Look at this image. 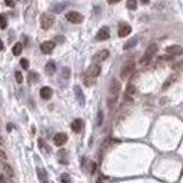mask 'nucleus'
<instances>
[{
  "label": "nucleus",
  "mask_w": 183,
  "mask_h": 183,
  "mask_svg": "<svg viewBox=\"0 0 183 183\" xmlns=\"http://www.w3.org/2000/svg\"><path fill=\"white\" fill-rule=\"evenodd\" d=\"M62 182H63V183H70V178H69V175H67V173H63V175H62Z\"/></svg>",
  "instance_id": "obj_31"
},
{
  "label": "nucleus",
  "mask_w": 183,
  "mask_h": 183,
  "mask_svg": "<svg viewBox=\"0 0 183 183\" xmlns=\"http://www.w3.org/2000/svg\"><path fill=\"white\" fill-rule=\"evenodd\" d=\"M53 23H54V17L52 16V14L43 13V14L40 16V26H42V29H44V30L50 29V27L53 26Z\"/></svg>",
  "instance_id": "obj_2"
},
{
  "label": "nucleus",
  "mask_w": 183,
  "mask_h": 183,
  "mask_svg": "<svg viewBox=\"0 0 183 183\" xmlns=\"http://www.w3.org/2000/svg\"><path fill=\"white\" fill-rule=\"evenodd\" d=\"M5 3L9 6V7H11V6L14 5V0H5Z\"/></svg>",
  "instance_id": "obj_33"
},
{
  "label": "nucleus",
  "mask_w": 183,
  "mask_h": 183,
  "mask_svg": "<svg viewBox=\"0 0 183 183\" xmlns=\"http://www.w3.org/2000/svg\"><path fill=\"white\" fill-rule=\"evenodd\" d=\"M39 147L42 149V152H43V153H49V147L46 146V143H44L43 139H39Z\"/></svg>",
  "instance_id": "obj_23"
},
{
  "label": "nucleus",
  "mask_w": 183,
  "mask_h": 183,
  "mask_svg": "<svg viewBox=\"0 0 183 183\" xmlns=\"http://www.w3.org/2000/svg\"><path fill=\"white\" fill-rule=\"evenodd\" d=\"M157 53V44L156 43H152L147 46L146 49L145 54L142 56V59H140V65H146V63H149L153 57H155V54Z\"/></svg>",
  "instance_id": "obj_1"
},
{
  "label": "nucleus",
  "mask_w": 183,
  "mask_h": 183,
  "mask_svg": "<svg viewBox=\"0 0 183 183\" xmlns=\"http://www.w3.org/2000/svg\"><path fill=\"white\" fill-rule=\"evenodd\" d=\"M66 6H67V3H57V5H54L52 7V11L53 13H62L66 9Z\"/></svg>",
  "instance_id": "obj_19"
},
{
  "label": "nucleus",
  "mask_w": 183,
  "mask_h": 183,
  "mask_svg": "<svg viewBox=\"0 0 183 183\" xmlns=\"http://www.w3.org/2000/svg\"><path fill=\"white\" fill-rule=\"evenodd\" d=\"M6 159H7V155H6V152L3 150V149H0V160H2V162H6Z\"/></svg>",
  "instance_id": "obj_32"
},
{
  "label": "nucleus",
  "mask_w": 183,
  "mask_h": 183,
  "mask_svg": "<svg viewBox=\"0 0 183 183\" xmlns=\"http://www.w3.org/2000/svg\"><path fill=\"white\" fill-rule=\"evenodd\" d=\"M44 183H46V182H44Z\"/></svg>",
  "instance_id": "obj_40"
},
{
  "label": "nucleus",
  "mask_w": 183,
  "mask_h": 183,
  "mask_svg": "<svg viewBox=\"0 0 183 183\" xmlns=\"http://www.w3.org/2000/svg\"><path fill=\"white\" fill-rule=\"evenodd\" d=\"M3 47H5V46H3V42H2V39H0V50H3Z\"/></svg>",
  "instance_id": "obj_37"
},
{
  "label": "nucleus",
  "mask_w": 183,
  "mask_h": 183,
  "mask_svg": "<svg viewBox=\"0 0 183 183\" xmlns=\"http://www.w3.org/2000/svg\"><path fill=\"white\" fill-rule=\"evenodd\" d=\"M119 92H120V82L113 79L112 83H110V87H109V93H110L112 97H116L119 95Z\"/></svg>",
  "instance_id": "obj_7"
},
{
  "label": "nucleus",
  "mask_w": 183,
  "mask_h": 183,
  "mask_svg": "<svg viewBox=\"0 0 183 183\" xmlns=\"http://www.w3.org/2000/svg\"><path fill=\"white\" fill-rule=\"evenodd\" d=\"M100 66L99 65H92L89 69H87V72H86V75L85 76H87V77H92V79H96L97 76L100 75Z\"/></svg>",
  "instance_id": "obj_6"
},
{
  "label": "nucleus",
  "mask_w": 183,
  "mask_h": 183,
  "mask_svg": "<svg viewBox=\"0 0 183 183\" xmlns=\"http://www.w3.org/2000/svg\"><path fill=\"white\" fill-rule=\"evenodd\" d=\"M108 57H109V50H100V52H97L95 54V60H97V62H103Z\"/></svg>",
  "instance_id": "obj_15"
},
{
  "label": "nucleus",
  "mask_w": 183,
  "mask_h": 183,
  "mask_svg": "<svg viewBox=\"0 0 183 183\" xmlns=\"http://www.w3.org/2000/svg\"><path fill=\"white\" fill-rule=\"evenodd\" d=\"M36 79H37V75H36V73H30V82L36 80Z\"/></svg>",
  "instance_id": "obj_34"
},
{
  "label": "nucleus",
  "mask_w": 183,
  "mask_h": 183,
  "mask_svg": "<svg viewBox=\"0 0 183 183\" xmlns=\"http://www.w3.org/2000/svg\"><path fill=\"white\" fill-rule=\"evenodd\" d=\"M109 36H110V33H109V29L108 27H102L96 34V40L97 42H103V40H108Z\"/></svg>",
  "instance_id": "obj_8"
},
{
  "label": "nucleus",
  "mask_w": 183,
  "mask_h": 183,
  "mask_svg": "<svg viewBox=\"0 0 183 183\" xmlns=\"http://www.w3.org/2000/svg\"><path fill=\"white\" fill-rule=\"evenodd\" d=\"M136 44H137V39L133 37V39H130V40L126 44H124L123 47H124V50H127V49H132L133 46H136Z\"/></svg>",
  "instance_id": "obj_22"
},
{
  "label": "nucleus",
  "mask_w": 183,
  "mask_h": 183,
  "mask_svg": "<svg viewBox=\"0 0 183 183\" xmlns=\"http://www.w3.org/2000/svg\"><path fill=\"white\" fill-rule=\"evenodd\" d=\"M108 2L110 3V5H114V3H119L120 0H108Z\"/></svg>",
  "instance_id": "obj_36"
},
{
  "label": "nucleus",
  "mask_w": 183,
  "mask_h": 183,
  "mask_svg": "<svg viewBox=\"0 0 183 183\" xmlns=\"http://www.w3.org/2000/svg\"><path fill=\"white\" fill-rule=\"evenodd\" d=\"M166 53L169 54V56H180V54H183V47L182 46H178V44H172V46H169V47L166 49Z\"/></svg>",
  "instance_id": "obj_5"
},
{
  "label": "nucleus",
  "mask_w": 183,
  "mask_h": 183,
  "mask_svg": "<svg viewBox=\"0 0 183 183\" xmlns=\"http://www.w3.org/2000/svg\"><path fill=\"white\" fill-rule=\"evenodd\" d=\"M130 32H132V27H130L129 24L122 23V24L119 26V36H120V37H126V36H129Z\"/></svg>",
  "instance_id": "obj_11"
},
{
  "label": "nucleus",
  "mask_w": 183,
  "mask_h": 183,
  "mask_svg": "<svg viewBox=\"0 0 183 183\" xmlns=\"http://www.w3.org/2000/svg\"><path fill=\"white\" fill-rule=\"evenodd\" d=\"M176 79H178V76H176V75L169 76V77L166 79V82L163 83V87H162V89H163V90H166V89H169V86H170V85H172V83H173L175 80H176Z\"/></svg>",
  "instance_id": "obj_20"
},
{
  "label": "nucleus",
  "mask_w": 183,
  "mask_h": 183,
  "mask_svg": "<svg viewBox=\"0 0 183 183\" xmlns=\"http://www.w3.org/2000/svg\"><path fill=\"white\" fill-rule=\"evenodd\" d=\"M52 95H53V90L50 89V87H42L40 89V97L42 99H44V100H47V99H50L52 97Z\"/></svg>",
  "instance_id": "obj_13"
},
{
  "label": "nucleus",
  "mask_w": 183,
  "mask_h": 183,
  "mask_svg": "<svg viewBox=\"0 0 183 183\" xmlns=\"http://www.w3.org/2000/svg\"><path fill=\"white\" fill-rule=\"evenodd\" d=\"M75 95H76L77 102H79L82 106H83V104H85V96H83V92H82L80 86H75Z\"/></svg>",
  "instance_id": "obj_14"
},
{
  "label": "nucleus",
  "mask_w": 183,
  "mask_h": 183,
  "mask_svg": "<svg viewBox=\"0 0 183 183\" xmlns=\"http://www.w3.org/2000/svg\"><path fill=\"white\" fill-rule=\"evenodd\" d=\"M66 19H67L70 23H76V24L83 22V16H82L79 11H69V13L66 14Z\"/></svg>",
  "instance_id": "obj_4"
},
{
  "label": "nucleus",
  "mask_w": 183,
  "mask_h": 183,
  "mask_svg": "<svg viewBox=\"0 0 183 183\" xmlns=\"http://www.w3.org/2000/svg\"><path fill=\"white\" fill-rule=\"evenodd\" d=\"M95 170H96V165H95V163L92 162V163H90V173H93Z\"/></svg>",
  "instance_id": "obj_35"
},
{
  "label": "nucleus",
  "mask_w": 183,
  "mask_h": 183,
  "mask_svg": "<svg viewBox=\"0 0 183 183\" xmlns=\"http://www.w3.org/2000/svg\"><path fill=\"white\" fill-rule=\"evenodd\" d=\"M0 183H11V180L6 175H0Z\"/></svg>",
  "instance_id": "obj_28"
},
{
  "label": "nucleus",
  "mask_w": 183,
  "mask_h": 183,
  "mask_svg": "<svg viewBox=\"0 0 183 183\" xmlns=\"http://www.w3.org/2000/svg\"><path fill=\"white\" fill-rule=\"evenodd\" d=\"M135 72V62H127L126 65L122 67V72H120V77L126 80V79H129V76L132 75Z\"/></svg>",
  "instance_id": "obj_3"
},
{
  "label": "nucleus",
  "mask_w": 183,
  "mask_h": 183,
  "mask_svg": "<svg viewBox=\"0 0 183 183\" xmlns=\"http://www.w3.org/2000/svg\"><path fill=\"white\" fill-rule=\"evenodd\" d=\"M102 122H103V112H102V110H99V113H97V122H96V124H97V126H100V124H102Z\"/></svg>",
  "instance_id": "obj_27"
},
{
  "label": "nucleus",
  "mask_w": 183,
  "mask_h": 183,
  "mask_svg": "<svg viewBox=\"0 0 183 183\" xmlns=\"http://www.w3.org/2000/svg\"><path fill=\"white\" fill-rule=\"evenodd\" d=\"M44 72H46L49 76L54 75V72H56V63H54V62H49V63H46V66H44Z\"/></svg>",
  "instance_id": "obj_16"
},
{
  "label": "nucleus",
  "mask_w": 183,
  "mask_h": 183,
  "mask_svg": "<svg viewBox=\"0 0 183 183\" xmlns=\"http://www.w3.org/2000/svg\"><path fill=\"white\" fill-rule=\"evenodd\" d=\"M137 7V0H127V9L129 10H136Z\"/></svg>",
  "instance_id": "obj_24"
},
{
  "label": "nucleus",
  "mask_w": 183,
  "mask_h": 183,
  "mask_svg": "<svg viewBox=\"0 0 183 183\" xmlns=\"http://www.w3.org/2000/svg\"><path fill=\"white\" fill-rule=\"evenodd\" d=\"M149 2H150V0H142V3H143V5H147Z\"/></svg>",
  "instance_id": "obj_38"
},
{
  "label": "nucleus",
  "mask_w": 183,
  "mask_h": 183,
  "mask_svg": "<svg viewBox=\"0 0 183 183\" xmlns=\"http://www.w3.org/2000/svg\"><path fill=\"white\" fill-rule=\"evenodd\" d=\"M66 142H67V135L66 133H57V135H54L53 143L56 146H63Z\"/></svg>",
  "instance_id": "obj_10"
},
{
  "label": "nucleus",
  "mask_w": 183,
  "mask_h": 183,
  "mask_svg": "<svg viewBox=\"0 0 183 183\" xmlns=\"http://www.w3.org/2000/svg\"><path fill=\"white\" fill-rule=\"evenodd\" d=\"M54 49V42H52V40H49V42H43V43L40 44V50L43 52L44 54H49L52 53Z\"/></svg>",
  "instance_id": "obj_9"
},
{
  "label": "nucleus",
  "mask_w": 183,
  "mask_h": 183,
  "mask_svg": "<svg viewBox=\"0 0 183 183\" xmlns=\"http://www.w3.org/2000/svg\"><path fill=\"white\" fill-rule=\"evenodd\" d=\"M135 93H136V87L133 85H129V86L126 87V92H124V99H129L130 100Z\"/></svg>",
  "instance_id": "obj_17"
},
{
  "label": "nucleus",
  "mask_w": 183,
  "mask_h": 183,
  "mask_svg": "<svg viewBox=\"0 0 183 183\" xmlns=\"http://www.w3.org/2000/svg\"><path fill=\"white\" fill-rule=\"evenodd\" d=\"M2 143H3V139H2V137H0V145H2Z\"/></svg>",
  "instance_id": "obj_39"
},
{
  "label": "nucleus",
  "mask_w": 183,
  "mask_h": 183,
  "mask_svg": "<svg viewBox=\"0 0 183 183\" xmlns=\"http://www.w3.org/2000/svg\"><path fill=\"white\" fill-rule=\"evenodd\" d=\"M62 76H63V79H65V80H67V79L70 77V69L63 67V69H62Z\"/></svg>",
  "instance_id": "obj_26"
},
{
  "label": "nucleus",
  "mask_w": 183,
  "mask_h": 183,
  "mask_svg": "<svg viewBox=\"0 0 183 183\" xmlns=\"http://www.w3.org/2000/svg\"><path fill=\"white\" fill-rule=\"evenodd\" d=\"M20 66H22L23 69H29V60L22 59V60H20Z\"/></svg>",
  "instance_id": "obj_30"
},
{
  "label": "nucleus",
  "mask_w": 183,
  "mask_h": 183,
  "mask_svg": "<svg viewBox=\"0 0 183 183\" xmlns=\"http://www.w3.org/2000/svg\"><path fill=\"white\" fill-rule=\"evenodd\" d=\"M70 127H72V130H73L75 133H79V132L82 130V127H83V120H82V119H76V120H73L72 124H70Z\"/></svg>",
  "instance_id": "obj_12"
},
{
  "label": "nucleus",
  "mask_w": 183,
  "mask_h": 183,
  "mask_svg": "<svg viewBox=\"0 0 183 183\" xmlns=\"http://www.w3.org/2000/svg\"><path fill=\"white\" fill-rule=\"evenodd\" d=\"M0 27L2 29H6L7 27V19H6L5 14H0Z\"/></svg>",
  "instance_id": "obj_25"
},
{
  "label": "nucleus",
  "mask_w": 183,
  "mask_h": 183,
  "mask_svg": "<svg viewBox=\"0 0 183 183\" xmlns=\"http://www.w3.org/2000/svg\"><path fill=\"white\" fill-rule=\"evenodd\" d=\"M11 52H13L14 56H19V54L23 52V44L22 43H16L14 46H13V49H11Z\"/></svg>",
  "instance_id": "obj_21"
},
{
  "label": "nucleus",
  "mask_w": 183,
  "mask_h": 183,
  "mask_svg": "<svg viewBox=\"0 0 183 183\" xmlns=\"http://www.w3.org/2000/svg\"><path fill=\"white\" fill-rule=\"evenodd\" d=\"M14 76H16V82H17V83H23V75L20 73V72H16Z\"/></svg>",
  "instance_id": "obj_29"
},
{
  "label": "nucleus",
  "mask_w": 183,
  "mask_h": 183,
  "mask_svg": "<svg viewBox=\"0 0 183 183\" xmlns=\"http://www.w3.org/2000/svg\"><path fill=\"white\" fill-rule=\"evenodd\" d=\"M3 175H6V176H7V178H13V176H14V170H13V169H11V166L10 165H7V163H3Z\"/></svg>",
  "instance_id": "obj_18"
}]
</instances>
